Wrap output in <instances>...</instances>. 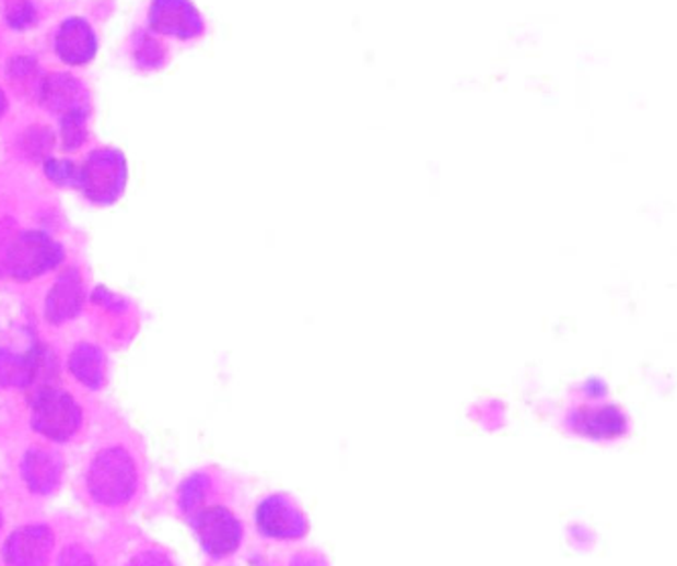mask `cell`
I'll use <instances>...</instances> for the list:
<instances>
[{
    "label": "cell",
    "mask_w": 677,
    "mask_h": 566,
    "mask_svg": "<svg viewBox=\"0 0 677 566\" xmlns=\"http://www.w3.org/2000/svg\"><path fill=\"white\" fill-rule=\"evenodd\" d=\"M87 487L104 506H120L129 502L137 490V468L125 449L102 451L87 473Z\"/></svg>",
    "instance_id": "6da1fadb"
},
{
    "label": "cell",
    "mask_w": 677,
    "mask_h": 566,
    "mask_svg": "<svg viewBox=\"0 0 677 566\" xmlns=\"http://www.w3.org/2000/svg\"><path fill=\"white\" fill-rule=\"evenodd\" d=\"M565 426L584 439L606 443L627 437L631 421L619 404L598 397H584L568 409Z\"/></svg>",
    "instance_id": "7a4b0ae2"
},
{
    "label": "cell",
    "mask_w": 677,
    "mask_h": 566,
    "mask_svg": "<svg viewBox=\"0 0 677 566\" xmlns=\"http://www.w3.org/2000/svg\"><path fill=\"white\" fill-rule=\"evenodd\" d=\"M33 428L51 440L72 439L82 423V412L58 386H45L31 394Z\"/></svg>",
    "instance_id": "3957f363"
},
{
    "label": "cell",
    "mask_w": 677,
    "mask_h": 566,
    "mask_svg": "<svg viewBox=\"0 0 677 566\" xmlns=\"http://www.w3.org/2000/svg\"><path fill=\"white\" fill-rule=\"evenodd\" d=\"M61 248L42 232H25L11 241L2 267L16 281H31L58 267Z\"/></svg>",
    "instance_id": "277c9868"
},
{
    "label": "cell",
    "mask_w": 677,
    "mask_h": 566,
    "mask_svg": "<svg viewBox=\"0 0 677 566\" xmlns=\"http://www.w3.org/2000/svg\"><path fill=\"white\" fill-rule=\"evenodd\" d=\"M257 528L265 539L295 542L310 534V520L293 497L273 494L257 508Z\"/></svg>",
    "instance_id": "5b68a950"
},
{
    "label": "cell",
    "mask_w": 677,
    "mask_h": 566,
    "mask_svg": "<svg viewBox=\"0 0 677 566\" xmlns=\"http://www.w3.org/2000/svg\"><path fill=\"white\" fill-rule=\"evenodd\" d=\"M125 179L127 167L122 155L118 151L104 149L87 156L86 165L80 169L78 185L87 198L98 203H110L122 193Z\"/></svg>",
    "instance_id": "8992f818"
},
{
    "label": "cell",
    "mask_w": 677,
    "mask_h": 566,
    "mask_svg": "<svg viewBox=\"0 0 677 566\" xmlns=\"http://www.w3.org/2000/svg\"><path fill=\"white\" fill-rule=\"evenodd\" d=\"M194 520L198 526V539L210 556L224 558L238 551L243 540V526L232 510L224 506L203 508Z\"/></svg>",
    "instance_id": "52a82bcc"
},
{
    "label": "cell",
    "mask_w": 677,
    "mask_h": 566,
    "mask_svg": "<svg viewBox=\"0 0 677 566\" xmlns=\"http://www.w3.org/2000/svg\"><path fill=\"white\" fill-rule=\"evenodd\" d=\"M51 549H54V532L49 528L25 526L9 536L2 556L9 565H45Z\"/></svg>",
    "instance_id": "ba28073f"
},
{
    "label": "cell",
    "mask_w": 677,
    "mask_h": 566,
    "mask_svg": "<svg viewBox=\"0 0 677 566\" xmlns=\"http://www.w3.org/2000/svg\"><path fill=\"white\" fill-rule=\"evenodd\" d=\"M84 303V288L78 270H68L51 286L45 300V317L51 323H61L75 317Z\"/></svg>",
    "instance_id": "9c48e42d"
},
{
    "label": "cell",
    "mask_w": 677,
    "mask_h": 566,
    "mask_svg": "<svg viewBox=\"0 0 677 566\" xmlns=\"http://www.w3.org/2000/svg\"><path fill=\"white\" fill-rule=\"evenodd\" d=\"M151 25L157 31L175 33L182 37L202 31L200 16L188 0H155L151 11Z\"/></svg>",
    "instance_id": "30bf717a"
},
{
    "label": "cell",
    "mask_w": 677,
    "mask_h": 566,
    "mask_svg": "<svg viewBox=\"0 0 677 566\" xmlns=\"http://www.w3.org/2000/svg\"><path fill=\"white\" fill-rule=\"evenodd\" d=\"M63 463L58 453L47 449H31L23 461V477L35 494H51L58 490Z\"/></svg>",
    "instance_id": "8fae6325"
},
{
    "label": "cell",
    "mask_w": 677,
    "mask_h": 566,
    "mask_svg": "<svg viewBox=\"0 0 677 566\" xmlns=\"http://www.w3.org/2000/svg\"><path fill=\"white\" fill-rule=\"evenodd\" d=\"M96 51V39L92 28L82 19H70L63 23L58 35V54L66 63L80 66L86 63Z\"/></svg>",
    "instance_id": "7c38bea8"
},
{
    "label": "cell",
    "mask_w": 677,
    "mask_h": 566,
    "mask_svg": "<svg viewBox=\"0 0 677 566\" xmlns=\"http://www.w3.org/2000/svg\"><path fill=\"white\" fill-rule=\"evenodd\" d=\"M70 369L78 382L84 384L87 388H101L106 372V359L96 345L82 343L73 350Z\"/></svg>",
    "instance_id": "4fadbf2b"
},
{
    "label": "cell",
    "mask_w": 677,
    "mask_h": 566,
    "mask_svg": "<svg viewBox=\"0 0 677 566\" xmlns=\"http://www.w3.org/2000/svg\"><path fill=\"white\" fill-rule=\"evenodd\" d=\"M39 350H33L30 354H13L0 350V386H15V388H30L37 368Z\"/></svg>",
    "instance_id": "5bb4252c"
},
{
    "label": "cell",
    "mask_w": 677,
    "mask_h": 566,
    "mask_svg": "<svg viewBox=\"0 0 677 566\" xmlns=\"http://www.w3.org/2000/svg\"><path fill=\"white\" fill-rule=\"evenodd\" d=\"M78 99H80V85L75 84V80L70 75L61 73L51 75L42 85V102L49 110L63 114L80 110Z\"/></svg>",
    "instance_id": "9a60e30c"
},
{
    "label": "cell",
    "mask_w": 677,
    "mask_h": 566,
    "mask_svg": "<svg viewBox=\"0 0 677 566\" xmlns=\"http://www.w3.org/2000/svg\"><path fill=\"white\" fill-rule=\"evenodd\" d=\"M210 490V480L206 475H194L182 487V508L189 518H196L202 510L203 502Z\"/></svg>",
    "instance_id": "2e32d148"
},
{
    "label": "cell",
    "mask_w": 677,
    "mask_h": 566,
    "mask_svg": "<svg viewBox=\"0 0 677 566\" xmlns=\"http://www.w3.org/2000/svg\"><path fill=\"white\" fill-rule=\"evenodd\" d=\"M84 116H86L84 110H72V113L66 114V118H63V141H66L68 151H75L86 139Z\"/></svg>",
    "instance_id": "e0dca14e"
},
{
    "label": "cell",
    "mask_w": 677,
    "mask_h": 566,
    "mask_svg": "<svg viewBox=\"0 0 677 566\" xmlns=\"http://www.w3.org/2000/svg\"><path fill=\"white\" fill-rule=\"evenodd\" d=\"M45 173L51 177V181L63 185H78L80 169L73 167L68 161H47Z\"/></svg>",
    "instance_id": "ac0fdd59"
},
{
    "label": "cell",
    "mask_w": 677,
    "mask_h": 566,
    "mask_svg": "<svg viewBox=\"0 0 677 566\" xmlns=\"http://www.w3.org/2000/svg\"><path fill=\"white\" fill-rule=\"evenodd\" d=\"M7 19L16 28L27 27L35 21V11L27 0H15L7 7Z\"/></svg>",
    "instance_id": "d6986e66"
},
{
    "label": "cell",
    "mask_w": 677,
    "mask_h": 566,
    "mask_svg": "<svg viewBox=\"0 0 677 566\" xmlns=\"http://www.w3.org/2000/svg\"><path fill=\"white\" fill-rule=\"evenodd\" d=\"M4 106H7V104H4V98H2V94H0V113L4 110Z\"/></svg>",
    "instance_id": "ffe728a7"
},
{
    "label": "cell",
    "mask_w": 677,
    "mask_h": 566,
    "mask_svg": "<svg viewBox=\"0 0 677 566\" xmlns=\"http://www.w3.org/2000/svg\"><path fill=\"white\" fill-rule=\"evenodd\" d=\"M0 524H2V520H0Z\"/></svg>",
    "instance_id": "44dd1931"
}]
</instances>
